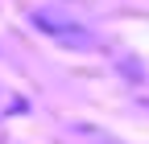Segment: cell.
<instances>
[{"label": "cell", "instance_id": "1", "mask_svg": "<svg viewBox=\"0 0 149 144\" xmlns=\"http://www.w3.org/2000/svg\"><path fill=\"white\" fill-rule=\"evenodd\" d=\"M33 25L42 29L46 37H54L58 45H70V49H87L91 45V29L83 21H74L70 12H62V8H37Z\"/></svg>", "mask_w": 149, "mask_h": 144}]
</instances>
